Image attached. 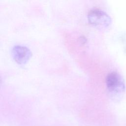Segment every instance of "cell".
<instances>
[{
    "mask_svg": "<svg viewBox=\"0 0 126 126\" xmlns=\"http://www.w3.org/2000/svg\"><path fill=\"white\" fill-rule=\"evenodd\" d=\"M14 60L19 64L26 63L32 56V53L27 47L21 45H16L12 50Z\"/></svg>",
    "mask_w": 126,
    "mask_h": 126,
    "instance_id": "obj_3",
    "label": "cell"
},
{
    "mask_svg": "<svg viewBox=\"0 0 126 126\" xmlns=\"http://www.w3.org/2000/svg\"><path fill=\"white\" fill-rule=\"evenodd\" d=\"M106 85L113 99L119 100L123 97L125 91V84L120 74L115 71L109 73L106 78Z\"/></svg>",
    "mask_w": 126,
    "mask_h": 126,
    "instance_id": "obj_1",
    "label": "cell"
},
{
    "mask_svg": "<svg viewBox=\"0 0 126 126\" xmlns=\"http://www.w3.org/2000/svg\"><path fill=\"white\" fill-rule=\"evenodd\" d=\"M87 19L90 24L99 29L108 27L112 21L107 13L98 8H93L90 10L88 13Z\"/></svg>",
    "mask_w": 126,
    "mask_h": 126,
    "instance_id": "obj_2",
    "label": "cell"
}]
</instances>
